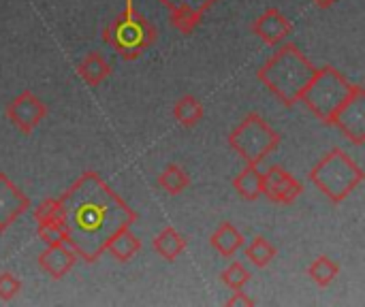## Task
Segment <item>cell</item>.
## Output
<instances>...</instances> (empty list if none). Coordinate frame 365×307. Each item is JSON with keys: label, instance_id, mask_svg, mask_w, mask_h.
<instances>
[{"label": "cell", "instance_id": "obj_9", "mask_svg": "<svg viewBox=\"0 0 365 307\" xmlns=\"http://www.w3.org/2000/svg\"><path fill=\"white\" fill-rule=\"evenodd\" d=\"M167 11L171 26L182 32L184 36H190L207 15V11L218 2V0H160Z\"/></svg>", "mask_w": 365, "mask_h": 307}, {"label": "cell", "instance_id": "obj_15", "mask_svg": "<svg viewBox=\"0 0 365 307\" xmlns=\"http://www.w3.org/2000/svg\"><path fill=\"white\" fill-rule=\"evenodd\" d=\"M141 250V241L139 237L130 231V227L120 229L118 233H113L109 237V241L105 244V252L115 259L118 263H128L137 252Z\"/></svg>", "mask_w": 365, "mask_h": 307}, {"label": "cell", "instance_id": "obj_13", "mask_svg": "<svg viewBox=\"0 0 365 307\" xmlns=\"http://www.w3.org/2000/svg\"><path fill=\"white\" fill-rule=\"evenodd\" d=\"M36 263H38V269L43 274H47L53 280H62V278H66L75 269L77 254L66 244H62V246H47V250H43L38 254Z\"/></svg>", "mask_w": 365, "mask_h": 307}, {"label": "cell", "instance_id": "obj_1", "mask_svg": "<svg viewBox=\"0 0 365 307\" xmlns=\"http://www.w3.org/2000/svg\"><path fill=\"white\" fill-rule=\"evenodd\" d=\"M58 199L66 246L90 265L113 233L137 222V212L96 171H83Z\"/></svg>", "mask_w": 365, "mask_h": 307}, {"label": "cell", "instance_id": "obj_22", "mask_svg": "<svg viewBox=\"0 0 365 307\" xmlns=\"http://www.w3.org/2000/svg\"><path fill=\"white\" fill-rule=\"evenodd\" d=\"M278 250L272 241H267L265 237H255L248 246H246V259L259 267V269H265L272 265V261L276 259Z\"/></svg>", "mask_w": 365, "mask_h": 307}, {"label": "cell", "instance_id": "obj_5", "mask_svg": "<svg viewBox=\"0 0 365 307\" xmlns=\"http://www.w3.org/2000/svg\"><path fill=\"white\" fill-rule=\"evenodd\" d=\"M357 83H351L338 68L323 66L317 68V75L302 94V100L308 111L323 124H331L336 111L351 98Z\"/></svg>", "mask_w": 365, "mask_h": 307}, {"label": "cell", "instance_id": "obj_14", "mask_svg": "<svg viewBox=\"0 0 365 307\" xmlns=\"http://www.w3.org/2000/svg\"><path fill=\"white\" fill-rule=\"evenodd\" d=\"M111 73H113V68H111V64L107 62V58L101 51L86 53L83 60L77 64V75L90 88H98L105 79L111 77Z\"/></svg>", "mask_w": 365, "mask_h": 307}, {"label": "cell", "instance_id": "obj_2", "mask_svg": "<svg viewBox=\"0 0 365 307\" xmlns=\"http://www.w3.org/2000/svg\"><path fill=\"white\" fill-rule=\"evenodd\" d=\"M317 75V66L295 45L284 43L276 53L257 71V79L284 105L293 107L302 100L304 90Z\"/></svg>", "mask_w": 365, "mask_h": 307}, {"label": "cell", "instance_id": "obj_27", "mask_svg": "<svg viewBox=\"0 0 365 307\" xmlns=\"http://www.w3.org/2000/svg\"><path fill=\"white\" fill-rule=\"evenodd\" d=\"M227 306H229V307L257 306V301H255V299H250V297H248V295L244 293V288H242V291H233V297H229Z\"/></svg>", "mask_w": 365, "mask_h": 307}, {"label": "cell", "instance_id": "obj_23", "mask_svg": "<svg viewBox=\"0 0 365 307\" xmlns=\"http://www.w3.org/2000/svg\"><path fill=\"white\" fill-rule=\"evenodd\" d=\"M250 271L240 263V261H233L222 274H220V280H222V284L227 286V288H231V291H242V288H246V284L250 282Z\"/></svg>", "mask_w": 365, "mask_h": 307}, {"label": "cell", "instance_id": "obj_3", "mask_svg": "<svg viewBox=\"0 0 365 307\" xmlns=\"http://www.w3.org/2000/svg\"><path fill=\"white\" fill-rule=\"evenodd\" d=\"M364 179V169L342 147L329 150L310 171V182L336 205L346 201Z\"/></svg>", "mask_w": 365, "mask_h": 307}, {"label": "cell", "instance_id": "obj_19", "mask_svg": "<svg viewBox=\"0 0 365 307\" xmlns=\"http://www.w3.org/2000/svg\"><path fill=\"white\" fill-rule=\"evenodd\" d=\"M205 115V109H203V103L192 96V94H184L182 98L175 100L173 105V118L178 124H182L184 128H192L197 126Z\"/></svg>", "mask_w": 365, "mask_h": 307}, {"label": "cell", "instance_id": "obj_26", "mask_svg": "<svg viewBox=\"0 0 365 307\" xmlns=\"http://www.w3.org/2000/svg\"><path fill=\"white\" fill-rule=\"evenodd\" d=\"M34 220H36V222L60 220V199H56V197L43 199V201L34 207Z\"/></svg>", "mask_w": 365, "mask_h": 307}, {"label": "cell", "instance_id": "obj_18", "mask_svg": "<svg viewBox=\"0 0 365 307\" xmlns=\"http://www.w3.org/2000/svg\"><path fill=\"white\" fill-rule=\"evenodd\" d=\"M233 190L244 201H257L263 194V173L259 171V165H246V169L233 177Z\"/></svg>", "mask_w": 365, "mask_h": 307}, {"label": "cell", "instance_id": "obj_20", "mask_svg": "<svg viewBox=\"0 0 365 307\" xmlns=\"http://www.w3.org/2000/svg\"><path fill=\"white\" fill-rule=\"evenodd\" d=\"M156 184L171 197H178L190 188V175L180 165H167L163 173L158 175Z\"/></svg>", "mask_w": 365, "mask_h": 307}, {"label": "cell", "instance_id": "obj_17", "mask_svg": "<svg viewBox=\"0 0 365 307\" xmlns=\"http://www.w3.org/2000/svg\"><path fill=\"white\" fill-rule=\"evenodd\" d=\"M210 246H212L222 259H231V256L244 246V235L237 231L235 224L222 222V224L210 235Z\"/></svg>", "mask_w": 365, "mask_h": 307}, {"label": "cell", "instance_id": "obj_4", "mask_svg": "<svg viewBox=\"0 0 365 307\" xmlns=\"http://www.w3.org/2000/svg\"><path fill=\"white\" fill-rule=\"evenodd\" d=\"M103 41L111 45L122 60L133 62L154 45L156 28L143 13L137 11L135 0H126L124 11L111 24L105 26Z\"/></svg>", "mask_w": 365, "mask_h": 307}, {"label": "cell", "instance_id": "obj_12", "mask_svg": "<svg viewBox=\"0 0 365 307\" xmlns=\"http://www.w3.org/2000/svg\"><path fill=\"white\" fill-rule=\"evenodd\" d=\"M252 32L255 36H259L265 45H272V47H278L282 45L291 32H293V24L291 19L276 6L263 11L255 21H252Z\"/></svg>", "mask_w": 365, "mask_h": 307}, {"label": "cell", "instance_id": "obj_7", "mask_svg": "<svg viewBox=\"0 0 365 307\" xmlns=\"http://www.w3.org/2000/svg\"><path fill=\"white\" fill-rule=\"evenodd\" d=\"M6 120L24 135H30L45 118H47V105L30 90L19 92L9 105L4 107Z\"/></svg>", "mask_w": 365, "mask_h": 307}, {"label": "cell", "instance_id": "obj_16", "mask_svg": "<svg viewBox=\"0 0 365 307\" xmlns=\"http://www.w3.org/2000/svg\"><path fill=\"white\" fill-rule=\"evenodd\" d=\"M152 248H154V252H156L163 261L173 263V261H178V256L186 250V237H184L178 229L165 227V229L154 237Z\"/></svg>", "mask_w": 365, "mask_h": 307}, {"label": "cell", "instance_id": "obj_11", "mask_svg": "<svg viewBox=\"0 0 365 307\" xmlns=\"http://www.w3.org/2000/svg\"><path fill=\"white\" fill-rule=\"evenodd\" d=\"M28 209L30 199L11 177H6V173H0V235L6 233Z\"/></svg>", "mask_w": 365, "mask_h": 307}, {"label": "cell", "instance_id": "obj_6", "mask_svg": "<svg viewBox=\"0 0 365 307\" xmlns=\"http://www.w3.org/2000/svg\"><path fill=\"white\" fill-rule=\"evenodd\" d=\"M229 147L246 162L259 165L278 150L282 137L259 113H248L227 137Z\"/></svg>", "mask_w": 365, "mask_h": 307}, {"label": "cell", "instance_id": "obj_24", "mask_svg": "<svg viewBox=\"0 0 365 307\" xmlns=\"http://www.w3.org/2000/svg\"><path fill=\"white\" fill-rule=\"evenodd\" d=\"M36 235H38V239L45 241L47 246H62V244H66V233H64V227H62L60 220H45V222H38Z\"/></svg>", "mask_w": 365, "mask_h": 307}, {"label": "cell", "instance_id": "obj_8", "mask_svg": "<svg viewBox=\"0 0 365 307\" xmlns=\"http://www.w3.org/2000/svg\"><path fill=\"white\" fill-rule=\"evenodd\" d=\"M334 126L355 145H364L365 141V90L361 85L355 88L351 98L336 111Z\"/></svg>", "mask_w": 365, "mask_h": 307}, {"label": "cell", "instance_id": "obj_10", "mask_svg": "<svg viewBox=\"0 0 365 307\" xmlns=\"http://www.w3.org/2000/svg\"><path fill=\"white\" fill-rule=\"evenodd\" d=\"M263 194L272 203L291 205V203L297 201V197L304 194V184L299 179H295L284 167L272 165L263 173Z\"/></svg>", "mask_w": 365, "mask_h": 307}, {"label": "cell", "instance_id": "obj_21", "mask_svg": "<svg viewBox=\"0 0 365 307\" xmlns=\"http://www.w3.org/2000/svg\"><path fill=\"white\" fill-rule=\"evenodd\" d=\"M308 276L310 280L321 286V288H327L331 286V282L340 276V265L336 261H331L329 256H319L310 263L308 267Z\"/></svg>", "mask_w": 365, "mask_h": 307}, {"label": "cell", "instance_id": "obj_25", "mask_svg": "<svg viewBox=\"0 0 365 307\" xmlns=\"http://www.w3.org/2000/svg\"><path fill=\"white\" fill-rule=\"evenodd\" d=\"M19 293H21V280L11 271H2L0 274V301H13Z\"/></svg>", "mask_w": 365, "mask_h": 307}, {"label": "cell", "instance_id": "obj_28", "mask_svg": "<svg viewBox=\"0 0 365 307\" xmlns=\"http://www.w3.org/2000/svg\"><path fill=\"white\" fill-rule=\"evenodd\" d=\"M310 2H314V4L321 6V9H329V6H334L338 0H310Z\"/></svg>", "mask_w": 365, "mask_h": 307}]
</instances>
